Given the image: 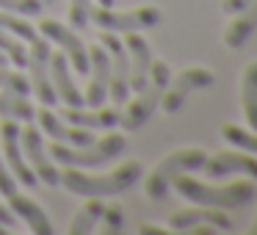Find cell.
Wrapping results in <instances>:
<instances>
[{
    "label": "cell",
    "mask_w": 257,
    "mask_h": 235,
    "mask_svg": "<svg viewBox=\"0 0 257 235\" xmlns=\"http://www.w3.org/2000/svg\"><path fill=\"white\" fill-rule=\"evenodd\" d=\"M205 161H207V152H202V150H174V152H169V155L150 172V177H147V183H144L147 196H150V199H166L169 183H172L174 174L177 172H196V169L205 166Z\"/></svg>",
    "instance_id": "cell-5"
},
{
    "label": "cell",
    "mask_w": 257,
    "mask_h": 235,
    "mask_svg": "<svg viewBox=\"0 0 257 235\" xmlns=\"http://www.w3.org/2000/svg\"><path fill=\"white\" fill-rule=\"evenodd\" d=\"M0 64H6V56H3V53H0Z\"/></svg>",
    "instance_id": "cell-40"
},
{
    "label": "cell",
    "mask_w": 257,
    "mask_h": 235,
    "mask_svg": "<svg viewBox=\"0 0 257 235\" xmlns=\"http://www.w3.org/2000/svg\"><path fill=\"white\" fill-rule=\"evenodd\" d=\"M28 75H31V89L39 97L42 105L53 108L56 105V89H53L50 80V42L42 39V36H34L31 39V50H28Z\"/></svg>",
    "instance_id": "cell-7"
},
{
    "label": "cell",
    "mask_w": 257,
    "mask_h": 235,
    "mask_svg": "<svg viewBox=\"0 0 257 235\" xmlns=\"http://www.w3.org/2000/svg\"><path fill=\"white\" fill-rule=\"evenodd\" d=\"M202 169H205L207 177H229V174L240 172L257 180V158L246 150H224L216 155H207Z\"/></svg>",
    "instance_id": "cell-14"
},
{
    "label": "cell",
    "mask_w": 257,
    "mask_h": 235,
    "mask_svg": "<svg viewBox=\"0 0 257 235\" xmlns=\"http://www.w3.org/2000/svg\"><path fill=\"white\" fill-rule=\"evenodd\" d=\"M251 3H254V0H224L221 9L227 14H238V12H243L246 6H251Z\"/></svg>",
    "instance_id": "cell-33"
},
{
    "label": "cell",
    "mask_w": 257,
    "mask_h": 235,
    "mask_svg": "<svg viewBox=\"0 0 257 235\" xmlns=\"http://www.w3.org/2000/svg\"><path fill=\"white\" fill-rule=\"evenodd\" d=\"M221 136H224V141H229L232 147H238V150H246V152H251V155H257V130H254V133H249V130L238 128V125H224V128H221Z\"/></svg>",
    "instance_id": "cell-25"
},
{
    "label": "cell",
    "mask_w": 257,
    "mask_h": 235,
    "mask_svg": "<svg viewBox=\"0 0 257 235\" xmlns=\"http://www.w3.org/2000/svg\"><path fill=\"white\" fill-rule=\"evenodd\" d=\"M213 86V72H207L205 67H191L185 69L183 75H180L174 83L166 86V91H163L161 102H163V111L166 113H177L180 108L185 105V100H188L191 91L196 89H210Z\"/></svg>",
    "instance_id": "cell-12"
},
{
    "label": "cell",
    "mask_w": 257,
    "mask_h": 235,
    "mask_svg": "<svg viewBox=\"0 0 257 235\" xmlns=\"http://www.w3.org/2000/svg\"><path fill=\"white\" fill-rule=\"evenodd\" d=\"M169 80H172L169 64L161 61V58H158V61L152 58V64H150V83L139 91L136 100H127V108L122 111V119H119V125H122L127 133L144 128V125L150 122V116L158 111V105H161V97H163V91H166Z\"/></svg>",
    "instance_id": "cell-3"
},
{
    "label": "cell",
    "mask_w": 257,
    "mask_h": 235,
    "mask_svg": "<svg viewBox=\"0 0 257 235\" xmlns=\"http://www.w3.org/2000/svg\"><path fill=\"white\" fill-rule=\"evenodd\" d=\"M9 207H12L14 216L23 218V221L28 224V229L34 235H53L50 218H47L45 210H42L36 202H31L28 196H23V194H17V191H14V194L9 196Z\"/></svg>",
    "instance_id": "cell-20"
},
{
    "label": "cell",
    "mask_w": 257,
    "mask_h": 235,
    "mask_svg": "<svg viewBox=\"0 0 257 235\" xmlns=\"http://www.w3.org/2000/svg\"><path fill=\"white\" fill-rule=\"evenodd\" d=\"M36 108L31 105L28 97L17 94V91L3 89L0 91V116L3 119H17V122H31Z\"/></svg>",
    "instance_id": "cell-22"
},
{
    "label": "cell",
    "mask_w": 257,
    "mask_h": 235,
    "mask_svg": "<svg viewBox=\"0 0 257 235\" xmlns=\"http://www.w3.org/2000/svg\"><path fill=\"white\" fill-rule=\"evenodd\" d=\"M0 224H6V227H14V224H17V216L12 213V207L0 205Z\"/></svg>",
    "instance_id": "cell-34"
},
{
    "label": "cell",
    "mask_w": 257,
    "mask_h": 235,
    "mask_svg": "<svg viewBox=\"0 0 257 235\" xmlns=\"http://www.w3.org/2000/svg\"><path fill=\"white\" fill-rule=\"evenodd\" d=\"M124 50H127V58H130V91L139 94L147 83H150V64H152V53H150V45L144 42V36L139 31H130L124 34Z\"/></svg>",
    "instance_id": "cell-15"
},
{
    "label": "cell",
    "mask_w": 257,
    "mask_h": 235,
    "mask_svg": "<svg viewBox=\"0 0 257 235\" xmlns=\"http://www.w3.org/2000/svg\"><path fill=\"white\" fill-rule=\"evenodd\" d=\"M124 150V136L122 133H108L100 141H91L86 147H69L61 141H53L47 155L53 161L64 163V166H75V169H97L102 163L113 161L116 155H122Z\"/></svg>",
    "instance_id": "cell-4"
},
{
    "label": "cell",
    "mask_w": 257,
    "mask_h": 235,
    "mask_svg": "<svg viewBox=\"0 0 257 235\" xmlns=\"http://www.w3.org/2000/svg\"><path fill=\"white\" fill-rule=\"evenodd\" d=\"M0 89H9V91H17V94L28 97L31 80L25 78L20 69L14 72V69H6V64H0Z\"/></svg>",
    "instance_id": "cell-27"
},
{
    "label": "cell",
    "mask_w": 257,
    "mask_h": 235,
    "mask_svg": "<svg viewBox=\"0 0 257 235\" xmlns=\"http://www.w3.org/2000/svg\"><path fill=\"white\" fill-rule=\"evenodd\" d=\"M42 0H0L3 12H14V14H25V17H39L42 14Z\"/></svg>",
    "instance_id": "cell-30"
},
{
    "label": "cell",
    "mask_w": 257,
    "mask_h": 235,
    "mask_svg": "<svg viewBox=\"0 0 257 235\" xmlns=\"http://www.w3.org/2000/svg\"><path fill=\"white\" fill-rule=\"evenodd\" d=\"M0 141H3V152H6V166H9V172L14 174V180L28 185V188H34L39 180H36L34 169L28 166V161H25V155H23L17 119H3V125H0Z\"/></svg>",
    "instance_id": "cell-11"
},
{
    "label": "cell",
    "mask_w": 257,
    "mask_h": 235,
    "mask_svg": "<svg viewBox=\"0 0 257 235\" xmlns=\"http://www.w3.org/2000/svg\"><path fill=\"white\" fill-rule=\"evenodd\" d=\"M91 20L94 25H100L102 31H111V34H130V31H147L155 28L161 23V12L155 6H141L133 12H113V9H91Z\"/></svg>",
    "instance_id": "cell-6"
},
{
    "label": "cell",
    "mask_w": 257,
    "mask_h": 235,
    "mask_svg": "<svg viewBox=\"0 0 257 235\" xmlns=\"http://www.w3.org/2000/svg\"><path fill=\"white\" fill-rule=\"evenodd\" d=\"M100 221H105V224H102V232H105V235H116V232H122V227H124L122 207H116V205H111V207H102V216H100Z\"/></svg>",
    "instance_id": "cell-31"
},
{
    "label": "cell",
    "mask_w": 257,
    "mask_h": 235,
    "mask_svg": "<svg viewBox=\"0 0 257 235\" xmlns=\"http://www.w3.org/2000/svg\"><path fill=\"white\" fill-rule=\"evenodd\" d=\"M188 232H194V235H216L218 229L213 227V224H196V227H191Z\"/></svg>",
    "instance_id": "cell-35"
},
{
    "label": "cell",
    "mask_w": 257,
    "mask_h": 235,
    "mask_svg": "<svg viewBox=\"0 0 257 235\" xmlns=\"http://www.w3.org/2000/svg\"><path fill=\"white\" fill-rule=\"evenodd\" d=\"M254 31H257V0L251 6H246L243 12H238V17L227 25V31H224V45L232 47V50H240Z\"/></svg>",
    "instance_id": "cell-21"
},
{
    "label": "cell",
    "mask_w": 257,
    "mask_h": 235,
    "mask_svg": "<svg viewBox=\"0 0 257 235\" xmlns=\"http://www.w3.org/2000/svg\"><path fill=\"white\" fill-rule=\"evenodd\" d=\"M61 119L75 128H86V130H108V128H116L119 119H122V111H111V108H91V111H83V108H64L61 111Z\"/></svg>",
    "instance_id": "cell-19"
},
{
    "label": "cell",
    "mask_w": 257,
    "mask_h": 235,
    "mask_svg": "<svg viewBox=\"0 0 257 235\" xmlns=\"http://www.w3.org/2000/svg\"><path fill=\"white\" fill-rule=\"evenodd\" d=\"M100 6H105V9H113V6H116V0H100Z\"/></svg>",
    "instance_id": "cell-37"
},
{
    "label": "cell",
    "mask_w": 257,
    "mask_h": 235,
    "mask_svg": "<svg viewBox=\"0 0 257 235\" xmlns=\"http://www.w3.org/2000/svg\"><path fill=\"white\" fill-rule=\"evenodd\" d=\"M34 116L39 119L42 133H47L53 141H61V144H69V147H86V144H91V141H94V133H91V130L75 128V125H64L47 105H42Z\"/></svg>",
    "instance_id": "cell-17"
},
{
    "label": "cell",
    "mask_w": 257,
    "mask_h": 235,
    "mask_svg": "<svg viewBox=\"0 0 257 235\" xmlns=\"http://www.w3.org/2000/svg\"><path fill=\"white\" fill-rule=\"evenodd\" d=\"M251 232H254V235H257V218H254V227H251Z\"/></svg>",
    "instance_id": "cell-39"
},
{
    "label": "cell",
    "mask_w": 257,
    "mask_h": 235,
    "mask_svg": "<svg viewBox=\"0 0 257 235\" xmlns=\"http://www.w3.org/2000/svg\"><path fill=\"white\" fill-rule=\"evenodd\" d=\"M20 144H23V155L28 161V166L34 169L36 180H42L47 185H58V169L53 166V158L45 150L42 130H36L28 122V128H20Z\"/></svg>",
    "instance_id": "cell-9"
},
{
    "label": "cell",
    "mask_w": 257,
    "mask_h": 235,
    "mask_svg": "<svg viewBox=\"0 0 257 235\" xmlns=\"http://www.w3.org/2000/svg\"><path fill=\"white\" fill-rule=\"evenodd\" d=\"M69 23L75 31L89 28L91 23V0H69Z\"/></svg>",
    "instance_id": "cell-29"
},
{
    "label": "cell",
    "mask_w": 257,
    "mask_h": 235,
    "mask_svg": "<svg viewBox=\"0 0 257 235\" xmlns=\"http://www.w3.org/2000/svg\"><path fill=\"white\" fill-rule=\"evenodd\" d=\"M183 199H191L194 205H207L218 207V210H229V207H246L249 202L257 199V185L249 180H235L229 185H205L196 177H188V172H177L172 183Z\"/></svg>",
    "instance_id": "cell-1"
},
{
    "label": "cell",
    "mask_w": 257,
    "mask_h": 235,
    "mask_svg": "<svg viewBox=\"0 0 257 235\" xmlns=\"http://www.w3.org/2000/svg\"><path fill=\"white\" fill-rule=\"evenodd\" d=\"M102 207H105L102 205V196H89V202L75 213L72 224H69V235H89V232H94L97 221H100V216H102Z\"/></svg>",
    "instance_id": "cell-24"
},
{
    "label": "cell",
    "mask_w": 257,
    "mask_h": 235,
    "mask_svg": "<svg viewBox=\"0 0 257 235\" xmlns=\"http://www.w3.org/2000/svg\"><path fill=\"white\" fill-rule=\"evenodd\" d=\"M196 224H213L218 232H229L232 229V221L227 218V213L218 210V207H207V205H196L188 207V210H177L169 216V227L174 232H188Z\"/></svg>",
    "instance_id": "cell-16"
},
{
    "label": "cell",
    "mask_w": 257,
    "mask_h": 235,
    "mask_svg": "<svg viewBox=\"0 0 257 235\" xmlns=\"http://www.w3.org/2000/svg\"><path fill=\"white\" fill-rule=\"evenodd\" d=\"M0 28L12 31L14 36H20V39H25V42H31L36 36L34 25L25 23V20H20V17H14V14H9V12H0Z\"/></svg>",
    "instance_id": "cell-28"
},
{
    "label": "cell",
    "mask_w": 257,
    "mask_h": 235,
    "mask_svg": "<svg viewBox=\"0 0 257 235\" xmlns=\"http://www.w3.org/2000/svg\"><path fill=\"white\" fill-rule=\"evenodd\" d=\"M89 86H86L83 102L89 108H100L108 100V83H111V56L102 45L89 50Z\"/></svg>",
    "instance_id": "cell-13"
},
{
    "label": "cell",
    "mask_w": 257,
    "mask_h": 235,
    "mask_svg": "<svg viewBox=\"0 0 257 235\" xmlns=\"http://www.w3.org/2000/svg\"><path fill=\"white\" fill-rule=\"evenodd\" d=\"M39 31L47 42L61 47V53L67 56V61H72L78 75H89V50L83 47V42L78 39V34H72V28L56 23V20H42Z\"/></svg>",
    "instance_id": "cell-10"
},
{
    "label": "cell",
    "mask_w": 257,
    "mask_h": 235,
    "mask_svg": "<svg viewBox=\"0 0 257 235\" xmlns=\"http://www.w3.org/2000/svg\"><path fill=\"white\" fill-rule=\"evenodd\" d=\"M141 177V163L139 161H124L122 166H116L113 172L102 174H86L75 166H67L64 172H58V183L67 191L80 196H113L122 191L133 188Z\"/></svg>",
    "instance_id": "cell-2"
},
{
    "label": "cell",
    "mask_w": 257,
    "mask_h": 235,
    "mask_svg": "<svg viewBox=\"0 0 257 235\" xmlns=\"http://www.w3.org/2000/svg\"><path fill=\"white\" fill-rule=\"evenodd\" d=\"M100 45L108 50L111 56V83H108V97H111L116 105H124L130 100V58L124 50L122 39L111 31L100 36Z\"/></svg>",
    "instance_id": "cell-8"
},
{
    "label": "cell",
    "mask_w": 257,
    "mask_h": 235,
    "mask_svg": "<svg viewBox=\"0 0 257 235\" xmlns=\"http://www.w3.org/2000/svg\"><path fill=\"white\" fill-rule=\"evenodd\" d=\"M14 191H17V180H14V174L9 172L6 161L0 158V194H3V196H12Z\"/></svg>",
    "instance_id": "cell-32"
},
{
    "label": "cell",
    "mask_w": 257,
    "mask_h": 235,
    "mask_svg": "<svg viewBox=\"0 0 257 235\" xmlns=\"http://www.w3.org/2000/svg\"><path fill=\"white\" fill-rule=\"evenodd\" d=\"M42 3H50V6H53V3H56V0H42Z\"/></svg>",
    "instance_id": "cell-41"
},
{
    "label": "cell",
    "mask_w": 257,
    "mask_h": 235,
    "mask_svg": "<svg viewBox=\"0 0 257 235\" xmlns=\"http://www.w3.org/2000/svg\"><path fill=\"white\" fill-rule=\"evenodd\" d=\"M0 235H6V224H0Z\"/></svg>",
    "instance_id": "cell-38"
},
{
    "label": "cell",
    "mask_w": 257,
    "mask_h": 235,
    "mask_svg": "<svg viewBox=\"0 0 257 235\" xmlns=\"http://www.w3.org/2000/svg\"><path fill=\"white\" fill-rule=\"evenodd\" d=\"M141 235H163V229H158V227H150V224H144V227H141Z\"/></svg>",
    "instance_id": "cell-36"
},
{
    "label": "cell",
    "mask_w": 257,
    "mask_h": 235,
    "mask_svg": "<svg viewBox=\"0 0 257 235\" xmlns=\"http://www.w3.org/2000/svg\"><path fill=\"white\" fill-rule=\"evenodd\" d=\"M240 105L243 116L251 130H257V61H251L243 72V86H240Z\"/></svg>",
    "instance_id": "cell-23"
},
{
    "label": "cell",
    "mask_w": 257,
    "mask_h": 235,
    "mask_svg": "<svg viewBox=\"0 0 257 235\" xmlns=\"http://www.w3.org/2000/svg\"><path fill=\"white\" fill-rule=\"evenodd\" d=\"M50 80L53 89H56V97H61L69 108H83V94L80 89L72 83V75H69V61L64 53H50Z\"/></svg>",
    "instance_id": "cell-18"
},
{
    "label": "cell",
    "mask_w": 257,
    "mask_h": 235,
    "mask_svg": "<svg viewBox=\"0 0 257 235\" xmlns=\"http://www.w3.org/2000/svg\"><path fill=\"white\" fill-rule=\"evenodd\" d=\"M0 53H3L17 69H25V64H28V50H25V45H20L12 36H6L3 28H0Z\"/></svg>",
    "instance_id": "cell-26"
}]
</instances>
